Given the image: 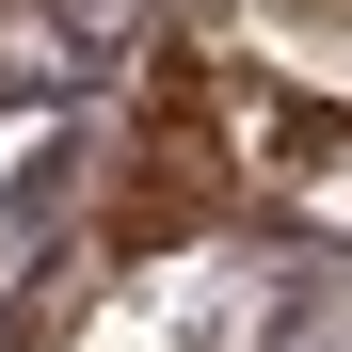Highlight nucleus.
<instances>
[{
  "label": "nucleus",
  "mask_w": 352,
  "mask_h": 352,
  "mask_svg": "<svg viewBox=\"0 0 352 352\" xmlns=\"http://www.w3.org/2000/svg\"><path fill=\"white\" fill-rule=\"evenodd\" d=\"M144 0H0V80H80Z\"/></svg>",
  "instance_id": "1"
}]
</instances>
